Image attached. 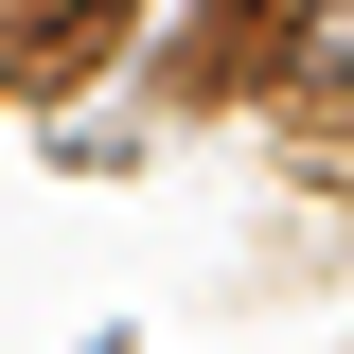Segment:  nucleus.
Segmentation results:
<instances>
[{
    "label": "nucleus",
    "mask_w": 354,
    "mask_h": 354,
    "mask_svg": "<svg viewBox=\"0 0 354 354\" xmlns=\"http://www.w3.org/2000/svg\"><path fill=\"white\" fill-rule=\"evenodd\" d=\"M266 53H283V0H230V18H213V36H195V53H177V71H195V88H230V71H266Z\"/></svg>",
    "instance_id": "f257e3e1"
}]
</instances>
